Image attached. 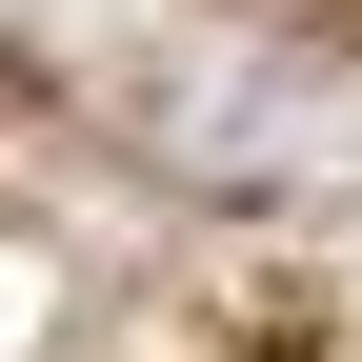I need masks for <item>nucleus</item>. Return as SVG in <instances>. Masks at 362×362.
<instances>
[{"label": "nucleus", "instance_id": "nucleus-1", "mask_svg": "<svg viewBox=\"0 0 362 362\" xmlns=\"http://www.w3.org/2000/svg\"><path fill=\"white\" fill-rule=\"evenodd\" d=\"M40 322H61V262H40V242H0V362H21Z\"/></svg>", "mask_w": 362, "mask_h": 362}]
</instances>
